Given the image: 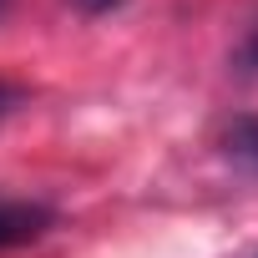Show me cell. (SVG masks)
<instances>
[{
  "mask_svg": "<svg viewBox=\"0 0 258 258\" xmlns=\"http://www.w3.org/2000/svg\"><path fill=\"white\" fill-rule=\"evenodd\" d=\"M56 228V208L36 203V198H6L0 192V253L6 248H26L36 238H46Z\"/></svg>",
  "mask_w": 258,
  "mask_h": 258,
  "instance_id": "6da1fadb",
  "label": "cell"
},
{
  "mask_svg": "<svg viewBox=\"0 0 258 258\" xmlns=\"http://www.w3.org/2000/svg\"><path fill=\"white\" fill-rule=\"evenodd\" d=\"M223 147H228V157H233L238 167H248V172L258 177V116H238V121L228 126Z\"/></svg>",
  "mask_w": 258,
  "mask_h": 258,
  "instance_id": "7a4b0ae2",
  "label": "cell"
},
{
  "mask_svg": "<svg viewBox=\"0 0 258 258\" xmlns=\"http://www.w3.org/2000/svg\"><path fill=\"white\" fill-rule=\"evenodd\" d=\"M233 66H238V76H258V11H253V21H248V31L233 51Z\"/></svg>",
  "mask_w": 258,
  "mask_h": 258,
  "instance_id": "3957f363",
  "label": "cell"
},
{
  "mask_svg": "<svg viewBox=\"0 0 258 258\" xmlns=\"http://www.w3.org/2000/svg\"><path fill=\"white\" fill-rule=\"evenodd\" d=\"M26 101V86H16V81H0V116H6V111H16Z\"/></svg>",
  "mask_w": 258,
  "mask_h": 258,
  "instance_id": "277c9868",
  "label": "cell"
},
{
  "mask_svg": "<svg viewBox=\"0 0 258 258\" xmlns=\"http://www.w3.org/2000/svg\"><path fill=\"white\" fill-rule=\"evenodd\" d=\"M71 6L81 11V16H106V11H116L121 0H71Z\"/></svg>",
  "mask_w": 258,
  "mask_h": 258,
  "instance_id": "5b68a950",
  "label": "cell"
},
{
  "mask_svg": "<svg viewBox=\"0 0 258 258\" xmlns=\"http://www.w3.org/2000/svg\"><path fill=\"white\" fill-rule=\"evenodd\" d=\"M6 6H11V0H0V11H6Z\"/></svg>",
  "mask_w": 258,
  "mask_h": 258,
  "instance_id": "8992f818",
  "label": "cell"
}]
</instances>
